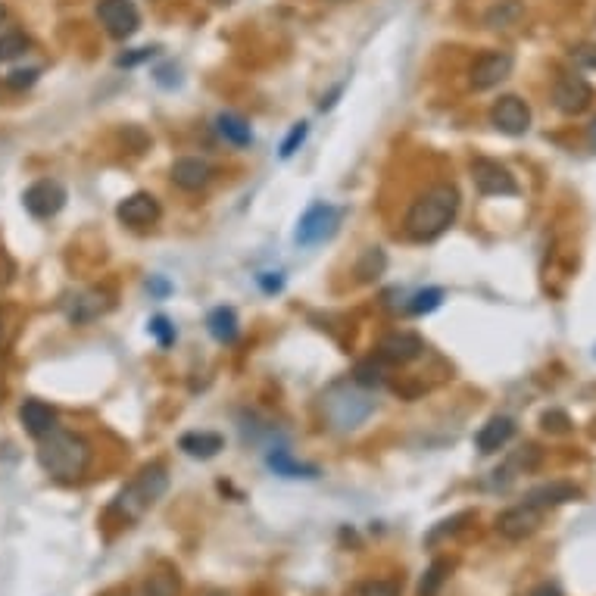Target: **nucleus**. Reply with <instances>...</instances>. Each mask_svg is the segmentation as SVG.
Segmentation results:
<instances>
[{
  "label": "nucleus",
  "instance_id": "nucleus-41",
  "mask_svg": "<svg viewBox=\"0 0 596 596\" xmlns=\"http://www.w3.org/2000/svg\"><path fill=\"white\" fill-rule=\"evenodd\" d=\"M213 4H231V0H213Z\"/></svg>",
  "mask_w": 596,
  "mask_h": 596
},
{
  "label": "nucleus",
  "instance_id": "nucleus-4",
  "mask_svg": "<svg viewBox=\"0 0 596 596\" xmlns=\"http://www.w3.org/2000/svg\"><path fill=\"white\" fill-rule=\"evenodd\" d=\"M322 409H325V416H328V422L334 428L347 431V428H359L362 422L372 416L375 400L353 391V387H347V384H338V387H331V391L322 397Z\"/></svg>",
  "mask_w": 596,
  "mask_h": 596
},
{
  "label": "nucleus",
  "instance_id": "nucleus-20",
  "mask_svg": "<svg viewBox=\"0 0 596 596\" xmlns=\"http://www.w3.org/2000/svg\"><path fill=\"white\" fill-rule=\"evenodd\" d=\"M178 447L191 459H213L225 447V437L216 434V431H188V434H181Z\"/></svg>",
  "mask_w": 596,
  "mask_h": 596
},
{
  "label": "nucleus",
  "instance_id": "nucleus-23",
  "mask_svg": "<svg viewBox=\"0 0 596 596\" xmlns=\"http://www.w3.org/2000/svg\"><path fill=\"white\" fill-rule=\"evenodd\" d=\"M269 469H272L275 475H281V478H316V475H319L316 465H303V462L291 459L288 450L269 453Z\"/></svg>",
  "mask_w": 596,
  "mask_h": 596
},
{
  "label": "nucleus",
  "instance_id": "nucleus-36",
  "mask_svg": "<svg viewBox=\"0 0 596 596\" xmlns=\"http://www.w3.org/2000/svg\"><path fill=\"white\" fill-rule=\"evenodd\" d=\"M359 596H397V587L378 581V584H366V587H362Z\"/></svg>",
  "mask_w": 596,
  "mask_h": 596
},
{
  "label": "nucleus",
  "instance_id": "nucleus-40",
  "mask_svg": "<svg viewBox=\"0 0 596 596\" xmlns=\"http://www.w3.org/2000/svg\"><path fill=\"white\" fill-rule=\"evenodd\" d=\"M103 596H128V593H103Z\"/></svg>",
  "mask_w": 596,
  "mask_h": 596
},
{
  "label": "nucleus",
  "instance_id": "nucleus-34",
  "mask_svg": "<svg viewBox=\"0 0 596 596\" xmlns=\"http://www.w3.org/2000/svg\"><path fill=\"white\" fill-rule=\"evenodd\" d=\"M35 79H38V69H16V72H10V79H7V85L10 88H29V85H35Z\"/></svg>",
  "mask_w": 596,
  "mask_h": 596
},
{
  "label": "nucleus",
  "instance_id": "nucleus-28",
  "mask_svg": "<svg viewBox=\"0 0 596 596\" xmlns=\"http://www.w3.org/2000/svg\"><path fill=\"white\" fill-rule=\"evenodd\" d=\"M29 35H22V32H7V35H0V63H13L19 60L22 54H29Z\"/></svg>",
  "mask_w": 596,
  "mask_h": 596
},
{
  "label": "nucleus",
  "instance_id": "nucleus-24",
  "mask_svg": "<svg viewBox=\"0 0 596 596\" xmlns=\"http://www.w3.org/2000/svg\"><path fill=\"white\" fill-rule=\"evenodd\" d=\"M178 590H181V578L169 565L157 568V572L144 581V596H178Z\"/></svg>",
  "mask_w": 596,
  "mask_h": 596
},
{
  "label": "nucleus",
  "instance_id": "nucleus-33",
  "mask_svg": "<svg viewBox=\"0 0 596 596\" xmlns=\"http://www.w3.org/2000/svg\"><path fill=\"white\" fill-rule=\"evenodd\" d=\"M572 60L584 69H596V44H578L572 47Z\"/></svg>",
  "mask_w": 596,
  "mask_h": 596
},
{
  "label": "nucleus",
  "instance_id": "nucleus-7",
  "mask_svg": "<svg viewBox=\"0 0 596 596\" xmlns=\"http://www.w3.org/2000/svg\"><path fill=\"white\" fill-rule=\"evenodd\" d=\"M472 178H475V188L484 194V197H515L518 194V181L515 175L497 163V160H487V157H478L472 163Z\"/></svg>",
  "mask_w": 596,
  "mask_h": 596
},
{
  "label": "nucleus",
  "instance_id": "nucleus-22",
  "mask_svg": "<svg viewBox=\"0 0 596 596\" xmlns=\"http://www.w3.org/2000/svg\"><path fill=\"white\" fill-rule=\"evenodd\" d=\"M216 132H219L228 144H235V147H247V144L253 141V132H250L247 119H241L238 113H219Z\"/></svg>",
  "mask_w": 596,
  "mask_h": 596
},
{
  "label": "nucleus",
  "instance_id": "nucleus-27",
  "mask_svg": "<svg viewBox=\"0 0 596 596\" xmlns=\"http://www.w3.org/2000/svg\"><path fill=\"white\" fill-rule=\"evenodd\" d=\"M440 303H444V291H440V288H425L419 294H412V300L406 303V313L409 316H428V313H434Z\"/></svg>",
  "mask_w": 596,
  "mask_h": 596
},
{
  "label": "nucleus",
  "instance_id": "nucleus-14",
  "mask_svg": "<svg viewBox=\"0 0 596 596\" xmlns=\"http://www.w3.org/2000/svg\"><path fill=\"white\" fill-rule=\"evenodd\" d=\"M116 216L122 225L128 228H150L157 225L163 210H160V200L147 194V191H138V194H128L119 206H116Z\"/></svg>",
  "mask_w": 596,
  "mask_h": 596
},
{
  "label": "nucleus",
  "instance_id": "nucleus-25",
  "mask_svg": "<svg viewBox=\"0 0 596 596\" xmlns=\"http://www.w3.org/2000/svg\"><path fill=\"white\" fill-rule=\"evenodd\" d=\"M387 269V256H384V250L381 247H369L366 253H362V259L356 263V275H359V281H375V278H381V272Z\"/></svg>",
  "mask_w": 596,
  "mask_h": 596
},
{
  "label": "nucleus",
  "instance_id": "nucleus-9",
  "mask_svg": "<svg viewBox=\"0 0 596 596\" xmlns=\"http://www.w3.org/2000/svg\"><path fill=\"white\" fill-rule=\"evenodd\" d=\"M553 103L562 116H581L593 103V88L587 79H581V75L565 72L553 85Z\"/></svg>",
  "mask_w": 596,
  "mask_h": 596
},
{
  "label": "nucleus",
  "instance_id": "nucleus-31",
  "mask_svg": "<svg viewBox=\"0 0 596 596\" xmlns=\"http://www.w3.org/2000/svg\"><path fill=\"white\" fill-rule=\"evenodd\" d=\"M306 135H309V125H306V122H297V125L291 128V135L284 138V144H281V160H291L294 153L303 147Z\"/></svg>",
  "mask_w": 596,
  "mask_h": 596
},
{
  "label": "nucleus",
  "instance_id": "nucleus-43",
  "mask_svg": "<svg viewBox=\"0 0 596 596\" xmlns=\"http://www.w3.org/2000/svg\"><path fill=\"white\" fill-rule=\"evenodd\" d=\"M210 596H225V593H210Z\"/></svg>",
  "mask_w": 596,
  "mask_h": 596
},
{
  "label": "nucleus",
  "instance_id": "nucleus-5",
  "mask_svg": "<svg viewBox=\"0 0 596 596\" xmlns=\"http://www.w3.org/2000/svg\"><path fill=\"white\" fill-rule=\"evenodd\" d=\"M338 219H341V213L334 210L331 203H313L300 216L297 231H294V241L300 247H316V244H322L325 238L334 235V228H338Z\"/></svg>",
  "mask_w": 596,
  "mask_h": 596
},
{
  "label": "nucleus",
  "instance_id": "nucleus-16",
  "mask_svg": "<svg viewBox=\"0 0 596 596\" xmlns=\"http://www.w3.org/2000/svg\"><path fill=\"white\" fill-rule=\"evenodd\" d=\"M172 175V185L181 188V191H203L206 185L213 181V166L200 160V157H178L169 169Z\"/></svg>",
  "mask_w": 596,
  "mask_h": 596
},
{
  "label": "nucleus",
  "instance_id": "nucleus-26",
  "mask_svg": "<svg viewBox=\"0 0 596 596\" xmlns=\"http://www.w3.org/2000/svg\"><path fill=\"white\" fill-rule=\"evenodd\" d=\"M522 16V7H518V0H500V4H494L487 10L484 22L490 25V29H509V25Z\"/></svg>",
  "mask_w": 596,
  "mask_h": 596
},
{
  "label": "nucleus",
  "instance_id": "nucleus-10",
  "mask_svg": "<svg viewBox=\"0 0 596 596\" xmlns=\"http://www.w3.org/2000/svg\"><path fill=\"white\" fill-rule=\"evenodd\" d=\"M512 54H506V50H487V54H481L472 69H469V85L475 91H490V88H497L500 82H506L509 75H512Z\"/></svg>",
  "mask_w": 596,
  "mask_h": 596
},
{
  "label": "nucleus",
  "instance_id": "nucleus-29",
  "mask_svg": "<svg viewBox=\"0 0 596 596\" xmlns=\"http://www.w3.org/2000/svg\"><path fill=\"white\" fill-rule=\"evenodd\" d=\"M447 572H450V562H434L428 572H425V578H422V584H419V596H437V590L444 587V581H447Z\"/></svg>",
  "mask_w": 596,
  "mask_h": 596
},
{
  "label": "nucleus",
  "instance_id": "nucleus-1",
  "mask_svg": "<svg viewBox=\"0 0 596 596\" xmlns=\"http://www.w3.org/2000/svg\"><path fill=\"white\" fill-rule=\"evenodd\" d=\"M456 213H459V191L450 181H440V185H431L409 203L403 231L416 244L437 241L456 222Z\"/></svg>",
  "mask_w": 596,
  "mask_h": 596
},
{
  "label": "nucleus",
  "instance_id": "nucleus-30",
  "mask_svg": "<svg viewBox=\"0 0 596 596\" xmlns=\"http://www.w3.org/2000/svg\"><path fill=\"white\" fill-rule=\"evenodd\" d=\"M356 384L362 387H372V384H384V362L375 356V359H366V362H359L356 366Z\"/></svg>",
  "mask_w": 596,
  "mask_h": 596
},
{
  "label": "nucleus",
  "instance_id": "nucleus-39",
  "mask_svg": "<svg viewBox=\"0 0 596 596\" xmlns=\"http://www.w3.org/2000/svg\"><path fill=\"white\" fill-rule=\"evenodd\" d=\"M4 19H7V7H4V4H0V22H4Z\"/></svg>",
  "mask_w": 596,
  "mask_h": 596
},
{
  "label": "nucleus",
  "instance_id": "nucleus-32",
  "mask_svg": "<svg viewBox=\"0 0 596 596\" xmlns=\"http://www.w3.org/2000/svg\"><path fill=\"white\" fill-rule=\"evenodd\" d=\"M150 334H157V341H160L163 347H169V344L175 341V325H172L169 319L157 316V319L150 322Z\"/></svg>",
  "mask_w": 596,
  "mask_h": 596
},
{
  "label": "nucleus",
  "instance_id": "nucleus-35",
  "mask_svg": "<svg viewBox=\"0 0 596 596\" xmlns=\"http://www.w3.org/2000/svg\"><path fill=\"white\" fill-rule=\"evenodd\" d=\"M543 428L547 431H568V416L565 412H547V416H543Z\"/></svg>",
  "mask_w": 596,
  "mask_h": 596
},
{
  "label": "nucleus",
  "instance_id": "nucleus-21",
  "mask_svg": "<svg viewBox=\"0 0 596 596\" xmlns=\"http://www.w3.org/2000/svg\"><path fill=\"white\" fill-rule=\"evenodd\" d=\"M206 328L219 341V344H235L238 341V313L231 306H216L210 319H206Z\"/></svg>",
  "mask_w": 596,
  "mask_h": 596
},
{
  "label": "nucleus",
  "instance_id": "nucleus-19",
  "mask_svg": "<svg viewBox=\"0 0 596 596\" xmlns=\"http://www.w3.org/2000/svg\"><path fill=\"white\" fill-rule=\"evenodd\" d=\"M512 437H515V422L509 416H494L475 434V447L478 453L490 456V453H500Z\"/></svg>",
  "mask_w": 596,
  "mask_h": 596
},
{
  "label": "nucleus",
  "instance_id": "nucleus-17",
  "mask_svg": "<svg viewBox=\"0 0 596 596\" xmlns=\"http://www.w3.org/2000/svg\"><path fill=\"white\" fill-rule=\"evenodd\" d=\"M584 497V490L581 487H575L572 481H550V484H540V487H534L531 494L525 497V503H531V506H537V509H553V506H562V503H575V500H581Z\"/></svg>",
  "mask_w": 596,
  "mask_h": 596
},
{
  "label": "nucleus",
  "instance_id": "nucleus-11",
  "mask_svg": "<svg viewBox=\"0 0 596 596\" xmlns=\"http://www.w3.org/2000/svg\"><path fill=\"white\" fill-rule=\"evenodd\" d=\"M490 122H494L497 132L509 135V138H518L525 135L531 128V107L515 94H506L500 97L494 107H490Z\"/></svg>",
  "mask_w": 596,
  "mask_h": 596
},
{
  "label": "nucleus",
  "instance_id": "nucleus-12",
  "mask_svg": "<svg viewBox=\"0 0 596 596\" xmlns=\"http://www.w3.org/2000/svg\"><path fill=\"white\" fill-rule=\"evenodd\" d=\"M543 525V509L531 506V503H518L509 506L506 512L497 515V534L518 543V540H528L537 528Z\"/></svg>",
  "mask_w": 596,
  "mask_h": 596
},
{
  "label": "nucleus",
  "instance_id": "nucleus-18",
  "mask_svg": "<svg viewBox=\"0 0 596 596\" xmlns=\"http://www.w3.org/2000/svg\"><path fill=\"white\" fill-rule=\"evenodd\" d=\"M19 422H22V428L29 431L32 437L41 440L44 434H50V431L57 428V409L41 403V400H25L19 406Z\"/></svg>",
  "mask_w": 596,
  "mask_h": 596
},
{
  "label": "nucleus",
  "instance_id": "nucleus-42",
  "mask_svg": "<svg viewBox=\"0 0 596 596\" xmlns=\"http://www.w3.org/2000/svg\"><path fill=\"white\" fill-rule=\"evenodd\" d=\"M0 331H4V316H0Z\"/></svg>",
  "mask_w": 596,
  "mask_h": 596
},
{
  "label": "nucleus",
  "instance_id": "nucleus-15",
  "mask_svg": "<svg viewBox=\"0 0 596 596\" xmlns=\"http://www.w3.org/2000/svg\"><path fill=\"white\" fill-rule=\"evenodd\" d=\"M110 306H113V300H110L107 291H82V294H75L72 300L63 303L66 319L72 325H88V322L100 319L103 313H110Z\"/></svg>",
  "mask_w": 596,
  "mask_h": 596
},
{
  "label": "nucleus",
  "instance_id": "nucleus-8",
  "mask_svg": "<svg viewBox=\"0 0 596 596\" xmlns=\"http://www.w3.org/2000/svg\"><path fill=\"white\" fill-rule=\"evenodd\" d=\"M22 206L35 219H54L66 206V188L54 178H41V181H35L32 188H25Z\"/></svg>",
  "mask_w": 596,
  "mask_h": 596
},
{
  "label": "nucleus",
  "instance_id": "nucleus-13",
  "mask_svg": "<svg viewBox=\"0 0 596 596\" xmlns=\"http://www.w3.org/2000/svg\"><path fill=\"white\" fill-rule=\"evenodd\" d=\"M422 353H425V341L419 338L416 331H391V334H384V338L378 341V350H375V356L381 362H391V366H406V362L419 359Z\"/></svg>",
  "mask_w": 596,
  "mask_h": 596
},
{
  "label": "nucleus",
  "instance_id": "nucleus-6",
  "mask_svg": "<svg viewBox=\"0 0 596 596\" xmlns=\"http://www.w3.org/2000/svg\"><path fill=\"white\" fill-rule=\"evenodd\" d=\"M97 19L116 41L132 38L141 29V13L132 0H97Z\"/></svg>",
  "mask_w": 596,
  "mask_h": 596
},
{
  "label": "nucleus",
  "instance_id": "nucleus-37",
  "mask_svg": "<svg viewBox=\"0 0 596 596\" xmlns=\"http://www.w3.org/2000/svg\"><path fill=\"white\" fill-rule=\"evenodd\" d=\"M528 596H562V593H559V587H553V584H540V587H534Z\"/></svg>",
  "mask_w": 596,
  "mask_h": 596
},
{
  "label": "nucleus",
  "instance_id": "nucleus-2",
  "mask_svg": "<svg viewBox=\"0 0 596 596\" xmlns=\"http://www.w3.org/2000/svg\"><path fill=\"white\" fill-rule=\"evenodd\" d=\"M91 459H94L91 444L75 431L54 428L50 434H44L38 444V465L50 478L63 484L82 481L91 469Z\"/></svg>",
  "mask_w": 596,
  "mask_h": 596
},
{
  "label": "nucleus",
  "instance_id": "nucleus-3",
  "mask_svg": "<svg viewBox=\"0 0 596 596\" xmlns=\"http://www.w3.org/2000/svg\"><path fill=\"white\" fill-rule=\"evenodd\" d=\"M166 490H169L166 465L150 462L119 490L113 506H110V515H116L119 522H125V525H132V522H138V518H144V512L157 503Z\"/></svg>",
  "mask_w": 596,
  "mask_h": 596
},
{
  "label": "nucleus",
  "instance_id": "nucleus-38",
  "mask_svg": "<svg viewBox=\"0 0 596 596\" xmlns=\"http://www.w3.org/2000/svg\"><path fill=\"white\" fill-rule=\"evenodd\" d=\"M587 135H590V144L596 147V119L590 122V132H587Z\"/></svg>",
  "mask_w": 596,
  "mask_h": 596
}]
</instances>
